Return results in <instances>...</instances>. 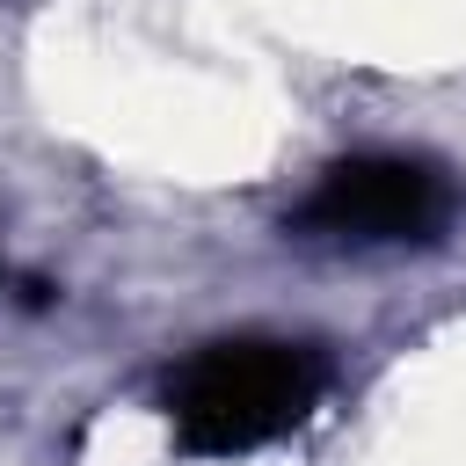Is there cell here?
<instances>
[{"instance_id":"6da1fadb","label":"cell","mask_w":466,"mask_h":466,"mask_svg":"<svg viewBox=\"0 0 466 466\" xmlns=\"http://www.w3.org/2000/svg\"><path fill=\"white\" fill-rule=\"evenodd\" d=\"M328 357L313 342H284V335H226L189 350L167 371V430L189 459H240L262 451L277 437H291L320 393H328Z\"/></svg>"},{"instance_id":"7a4b0ae2","label":"cell","mask_w":466,"mask_h":466,"mask_svg":"<svg viewBox=\"0 0 466 466\" xmlns=\"http://www.w3.org/2000/svg\"><path fill=\"white\" fill-rule=\"evenodd\" d=\"M451 218V182L430 160L408 153H350L320 167V182L299 197L284 233L313 248H400V240H437Z\"/></svg>"}]
</instances>
